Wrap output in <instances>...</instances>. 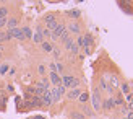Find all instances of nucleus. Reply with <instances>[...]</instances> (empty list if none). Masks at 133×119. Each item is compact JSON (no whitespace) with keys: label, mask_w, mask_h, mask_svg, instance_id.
Here are the masks:
<instances>
[{"label":"nucleus","mask_w":133,"mask_h":119,"mask_svg":"<svg viewBox=\"0 0 133 119\" xmlns=\"http://www.w3.org/2000/svg\"><path fill=\"white\" fill-rule=\"evenodd\" d=\"M62 85L65 88H78L79 80L73 75H62Z\"/></svg>","instance_id":"1"},{"label":"nucleus","mask_w":133,"mask_h":119,"mask_svg":"<svg viewBox=\"0 0 133 119\" xmlns=\"http://www.w3.org/2000/svg\"><path fill=\"white\" fill-rule=\"evenodd\" d=\"M92 108H94V111L102 109V100H101V91H99V88L92 90Z\"/></svg>","instance_id":"2"},{"label":"nucleus","mask_w":133,"mask_h":119,"mask_svg":"<svg viewBox=\"0 0 133 119\" xmlns=\"http://www.w3.org/2000/svg\"><path fill=\"white\" fill-rule=\"evenodd\" d=\"M65 31H66V26H65L63 23H58V25L55 26V28H54V29L50 31V33H52L50 39H52V41H57V39H60V36L63 34Z\"/></svg>","instance_id":"3"},{"label":"nucleus","mask_w":133,"mask_h":119,"mask_svg":"<svg viewBox=\"0 0 133 119\" xmlns=\"http://www.w3.org/2000/svg\"><path fill=\"white\" fill-rule=\"evenodd\" d=\"M44 21H45V25H47V29H50V31L54 29L58 23H60L54 13H50V15H45V16H44Z\"/></svg>","instance_id":"4"},{"label":"nucleus","mask_w":133,"mask_h":119,"mask_svg":"<svg viewBox=\"0 0 133 119\" xmlns=\"http://www.w3.org/2000/svg\"><path fill=\"white\" fill-rule=\"evenodd\" d=\"M39 106H42L41 96H31L29 103H26V108H39Z\"/></svg>","instance_id":"5"},{"label":"nucleus","mask_w":133,"mask_h":119,"mask_svg":"<svg viewBox=\"0 0 133 119\" xmlns=\"http://www.w3.org/2000/svg\"><path fill=\"white\" fill-rule=\"evenodd\" d=\"M32 41H34L36 44H41L44 41V38H42V26H37V29L32 33Z\"/></svg>","instance_id":"6"},{"label":"nucleus","mask_w":133,"mask_h":119,"mask_svg":"<svg viewBox=\"0 0 133 119\" xmlns=\"http://www.w3.org/2000/svg\"><path fill=\"white\" fill-rule=\"evenodd\" d=\"M79 95H81V88H70L66 91V98L68 100H78Z\"/></svg>","instance_id":"7"},{"label":"nucleus","mask_w":133,"mask_h":119,"mask_svg":"<svg viewBox=\"0 0 133 119\" xmlns=\"http://www.w3.org/2000/svg\"><path fill=\"white\" fill-rule=\"evenodd\" d=\"M41 100H42V106H50V104L54 103V100H52V95H50V90L45 91V93L41 96Z\"/></svg>","instance_id":"8"},{"label":"nucleus","mask_w":133,"mask_h":119,"mask_svg":"<svg viewBox=\"0 0 133 119\" xmlns=\"http://www.w3.org/2000/svg\"><path fill=\"white\" fill-rule=\"evenodd\" d=\"M114 108H115V100H114V98H107V100H102V109L110 111V109H114Z\"/></svg>","instance_id":"9"},{"label":"nucleus","mask_w":133,"mask_h":119,"mask_svg":"<svg viewBox=\"0 0 133 119\" xmlns=\"http://www.w3.org/2000/svg\"><path fill=\"white\" fill-rule=\"evenodd\" d=\"M50 82L52 83H54L55 85V87H57V85H60L62 83V75L60 74H58V72H50Z\"/></svg>","instance_id":"10"},{"label":"nucleus","mask_w":133,"mask_h":119,"mask_svg":"<svg viewBox=\"0 0 133 119\" xmlns=\"http://www.w3.org/2000/svg\"><path fill=\"white\" fill-rule=\"evenodd\" d=\"M10 34H11V38H16V39H24V36H23V29L21 28H13V29H10Z\"/></svg>","instance_id":"11"},{"label":"nucleus","mask_w":133,"mask_h":119,"mask_svg":"<svg viewBox=\"0 0 133 119\" xmlns=\"http://www.w3.org/2000/svg\"><path fill=\"white\" fill-rule=\"evenodd\" d=\"M50 95H52V100L54 101H60V98H62V93H60V90H58V87L50 88Z\"/></svg>","instance_id":"12"},{"label":"nucleus","mask_w":133,"mask_h":119,"mask_svg":"<svg viewBox=\"0 0 133 119\" xmlns=\"http://www.w3.org/2000/svg\"><path fill=\"white\" fill-rule=\"evenodd\" d=\"M79 25L78 23H68V33H71V34H79Z\"/></svg>","instance_id":"13"},{"label":"nucleus","mask_w":133,"mask_h":119,"mask_svg":"<svg viewBox=\"0 0 133 119\" xmlns=\"http://www.w3.org/2000/svg\"><path fill=\"white\" fill-rule=\"evenodd\" d=\"M41 47H42L44 52H52V51H54V44H50L49 41H42L41 43Z\"/></svg>","instance_id":"14"},{"label":"nucleus","mask_w":133,"mask_h":119,"mask_svg":"<svg viewBox=\"0 0 133 119\" xmlns=\"http://www.w3.org/2000/svg\"><path fill=\"white\" fill-rule=\"evenodd\" d=\"M118 5H120L125 11L130 10V0H118Z\"/></svg>","instance_id":"15"},{"label":"nucleus","mask_w":133,"mask_h":119,"mask_svg":"<svg viewBox=\"0 0 133 119\" xmlns=\"http://www.w3.org/2000/svg\"><path fill=\"white\" fill-rule=\"evenodd\" d=\"M88 100H89V95H88V93H84V91H81V95L78 96V101L84 104V103H88Z\"/></svg>","instance_id":"16"},{"label":"nucleus","mask_w":133,"mask_h":119,"mask_svg":"<svg viewBox=\"0 0 133 119\" xmlns=\"http://www.w3.org/2000/svg\"><path fill=\"white\" fill-rule=\"evenodd\" d=\"M110 88L114 90V88H118V80H117V77L115 75H110Z\"/></svg>","instance_id":"17"},{"label":"nucleus","mask_w":133,"mask_h":119,"mask_svg":"<svg viewBox=\"0 0 133 119\" xmlns=\"http://www.w3.org/2000/svg\"><path fill=\"white\" fill-rule=\"evenodd\" d=\"M23 29V36H24V39H29V38H32V31L28 28V26H24V28H21Z\"/></svg>","instance_id":"18"},{"label":"nucleus","mask_w":133,"mask_h":119,"mask_svg":"<svg viewBox=\"0 0 133 119\" xmlns=\"http://www.w3.org/2000/svg\"><path fill=\"white\" fill-rule=\"evenodd\" d=\"M16 25H18V20L16 18H11L6 21V26H8V29H13V28H16Z\"/></svg>","instance_id":"19"},{"label":"nucleus","mask_w":133,"mask_h":119,"mask_svg":"<svg viewBox=\"0 0 133 119\" xmlns=\"http://www.w3.org/2000/svg\"><path fill=\"white\" fill-rule=\"evenodd\" d=\"M68 51L71 52V54H76V56H78V54H79V46H78L76 43H73V44L70 46V49H68Z\"/></svg>","instance_id":"20"},{"label":"nucleus","mask_w":133,"mask_h":119,"mask_svg":"<svg viewBox=\"0 0 133 119\" xmlns=\"http://www.w3.org/2000/svg\"><path fill=\"white\" fill-rule=\"evenodd\" d=\"M120 91H122L123 95H128L130 93V85L128 83H122L120 85Z\"/></svg>","instance_id":"21"},{"label":"nucleus","mask_w":133,"mask_h":119,"mask_svg":"<svg viewBox=\"0 0 133 119\" xmlns=\"http://www.w3.org/2000/svg\"><path fill=\"white\" fill-rule=\"evenodd\" d=\"M6 39H11V34H10V31H8V33H0V43L6 41Z\"/></svg>","instance_id":"22"},{"label":"nucleus","mask_w":133,"mask_h":119,"mask_svg":"<svg viewBox=\"0 0 133 119\" xmlns=\"http://www.w3.org/2000/svg\"><path fill=\"white\" fill-rule=\"evenodd\" d=\"M66 15H68L70 18H78L79 15H81V11H79V10H71V11L66 13Z\"/></svg>","instance_id":"23"},{"label":"nucleus","mask_w":133,"mask_h":119,"mask_svg":"<svg viewBox=\"0 0 133 119\" xmlns=\"http://www.w3.org/2000/svg\"><path fill=\"white\" fill-rule=\"evenodd\" d=\"M6 13H8V8L6 7H0V18H6Z\"/></svg>","instance_id":"24"},{"label":"nucleus","mask_w":133,"mask_h":119,"mask_svg":"<svg viewBox=\"0 0 133 119\" xmlns=\"http://www.w3.org/2000/svg\"><path fill=\"white\" fill-rule=\"evenodd\" d=\"M73 43H75V41H73V38H68V39L63 43V47H65V49H70V46H71Z\"/></svg>","instance_id":"25"},{"label":"nucleus","mask_w":133,"mask_h":119,"mask_svg":"<svg viewBox=\"0 0 133 119\" xmlns=\"http://www.w3.org/2000/svg\"><path fill=\"white\" fill-rule=\"evenodd\" d=\"M70 116H71V119H86L84 114H79V113H76V111H75V113H71Z\"/></svg>","instance_id":"26"},{"label":"nucleus","mask_w":133,"mask_h":119,"mask_svg":"<svg viewBox=\"0 0 133 119\" xmlns=\"http://www.w3.org/2000/svg\"><path fill=\"white\" fill-rule=\"evenodd\" d=\"M50 36H52L50 29H47V28H42V38H50Z\"/></svg>","instance_id":"27"},{"label":"nucleus","mask_w":133,"mask_h":119,"mask_svg":"<svg viewBox=\"0 0 133 119\" xmlns=\"http://www.w3.org/2000/svg\"><path fill=\"white\" fill-rule=\"evenodd\" d=\"M84 116H92V109L89 108V106H84Z\"/></svg>","instance_id":"28"},{"label":"nucleus","mask_w":133,"mask_h":119,"mask_svg":"<svg viewBox=\"0 0 133 119\" xmlns=\"http://www.w3.org/2000/svg\"><path fill=\"white\" fill-rule=\"evenodd\" d=\"M76 44L81 47V46L84 44V41H83V34H78V39H76Z\"/></svg>","instance_id":"29"},{"label":"nucleus","mask_w":133,"mask_h":119,"mask_svg":"<svg viewBox=\"0 0 133 119\" xmlns=\"http://www.w3.org/2000/svg\"><path fill=\"white\" fill-rule=\"evenodd\" d=\"M52 54H54L55 57H60V54H62V51H60V49H57V47H54V51H52Z\"/></svg>","instance_id":"30"},{"label":"nucleus","mask_w":133,"mask_h":119,"mask_svg":"<svg viewBox=\"0 0 133 119\" xmlns=\"http://www.w3.org/2000/svg\"><path fill=\"white\" fill-rule=\"evenodd\" d=\"M55 69H57V72H62V70H63V64L57 62V64H55Z\"/></svg>","instance_id":"31"},{"label":"nucleus","mask_w":133,"mask_h":119,"mask_svg":"<svg viewBox=\"0 0 133 119\" xmlns=\"http://www.w3.org/2000/svg\"><path fill=\"white\" fill-rule=\"evenodd\" d=\"M6 70H8V65H5V64H3V65H0V74H5Z\"/></svg>","instance_id":"32"},{"label":"nucleus","mask_w":133,"mask_h":119,"mask_svg":"<svg viewBox=\"0 0 133 119\" xmlns=\"http://www.w3.org/2000/svg\"><path fill=\"white\" fill-rule=\"evenodd\" d=\"M133 100V93H128V95H125V101H127V103H130Z\"/></svg>","instance_id":"33"},{"label":"nucleus","mask_w":133,"mask_h":119,"mask_svg":"<svg viewBox=\"0 0 133 119\" xmlns=\"http://www.w3.org/2000/svg\"><path fill=\"white\" fill-rule=\"evenodd\" d=\"M6 21H8L6 18H0V28H3V26L6 25Z\"/></svg>","instance_id":"34"},{"label":"nucleus","mask_w":133,"mask_h":119,"mask_svg":"<svg viewBox=\"0 0 133 119\" xmlns=\"http://www.w3.org/2000/svg\"><path fill=\"white\" fill-rule=\"evenodd\" d=\"M127 108H128V111H133V100L130 103H127Z\"/></svg>","instance_id":"35"},{"label":"nucleus","mask_w":133,"mask_h":119,"mask_svg":"<svg viewBox=\"0 0 133 119\" xmlns=\"http://www.w3.org/2000/svg\"><path fill=\"white\" fill-rule=\"evenodd\" d=\"M44 72H45V67L44 65H39V74H44Z\"/></svg>","instance_id":"36"},{"label":"nucleus","mask_w":133,"mask_h":119,"mask_svg":"<svg viewBox=\"0 0 133 119\" xmlns=\"http://www.w3.org/2000/svg\"><path fill=\"white\" fill-rule=\"evenodd\" d=\"M127 119H133V111H128V114H127Z\"/></svg>","instance_id":"37"},{"label":"nucleus","mask_w":133,"mask_h":119,"mask_svg":"<svg viewBox=\"0 0 133 119\" xmlns=\"http://www.w3.org/2000/svg\"><path fill=\"white\" fill-rule=\"evenodd\" d=\"M2 54H3V49H2V46H0V57H2Z\"/></svg>","instance_id":"38"},{"label":"nucleus","mask_w":133,"mask_h":119,"mask_svg":"<svg viewBox=\"0 0 133 119\" xmlns=\"http://www.w3.org/2000/svg\"><path fill=\"white\" fill-rule=\"evenodd\" d=\"M122 119H127V116H125V117H122Z\"/></svg>","instance_id":"39"}]
</instances>
